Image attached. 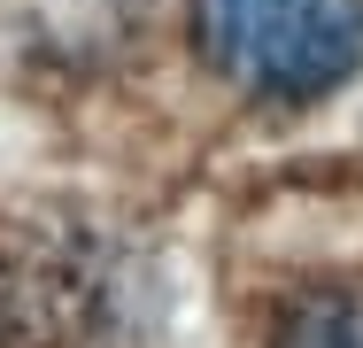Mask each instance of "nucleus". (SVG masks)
I'll use <instances>...</instances> for the list:
<instances>
[{
	"mask_svg": "<svg viewBox=\"0 0 363 348\" xmlns=\"http://www.w3.org/2000/svg\"><path fill=\"white\" fill-rule=\"evenodd\" d=\"M140 302L132 248L93 217H23L0 232V348H108Z\"/></svg>",
	"mask_w": 363,
	"mask_h": 348,
	"instance_id": "f257e3e1",
	"label": "nucleus"
},
{
	"mask_svg": "<svg viewBox=\"0 0 363 348\" xmlns=\"http://www.w3.org/2000/svg\"><path fill=\"white\" fill-rule=\"evenodd\" d=\"M201 62L232 93L301 109L363 62V0H194Z\"/></svg>",
	"mask_w": 363,
	"mask_h": 348,
	"instance_id": "f03ea898",
	"label": "nucleus"
},
{
	"mask_svg": "<svg viewBox=\"0 0 363 348\" xmlns=\"http://www.w3.org/2000/svg\"><path fill=\"white\" fill-rule=\"evenodd\" d=\"M263 348H363V278H333L294 294Z\"/></svg>",
	"mask_w": 363,
	"mask_h": 348,
	"instance_id": "7ed1b4c3",
	"label": "nucleus"
}]
</instances>
